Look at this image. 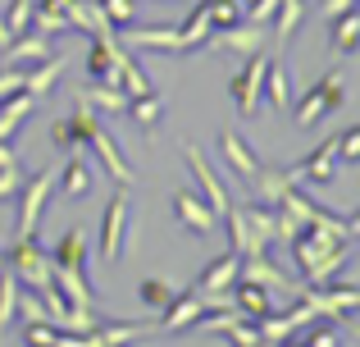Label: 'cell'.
<instances>
[{"label":"cell","instance_id":"1","mask_svg":"<svg viewBox=\"0 0 360 347\" xmlns=\"http://www.w3.org/2000/svg\"><path fill=\"white\" fill-rule=\"evenodd\" d=\"M205 37H210V18H205V5H196L178 27H128L123 46H146V51L187 55V51H201Z\"/></svg>","mask_w":360,"mask_h":347},{"label":"cell","instance_id":"2","mask_svg":"<svg viewBox=\"0 0 360 347\" xmlns=\"http://www.w3.org/2000/svg\"><path fill=\"white\" fill-rule=\"evenodd\" d=\"M229 247L238 256H264L274 247V206H229Z\"/></svg>","mask_w":360,"mask_h":347},{"label":"cell","instance_id":"3","mask_svg":"<svg viewBox=\"0 0 360 347\" xmlns=\"http://www.w3.org/2000/svg\"><path fill=\"white\" fill-rule=\"evenodd\" d=\"M347 101V73L342 69H328L324 78L310 82V92L297 101V128H315L324 115H333V110H342Z\"/></svg>","mask_w":360,"mask_h":347},{"label":"cell","instance_id":"4","mask_svg":"<svg viewBox=\"0 0 360 347\" xmlns=\"http://www.w3.org/2000/svg\"><path fill=\"white\" fill-rule=\"evenodd\" d=\"M5 265H9V275H14L18 284H23V288H37V293H41V288L55 279L51 256L41 251V242H37V238H14V247L5 251Z\"/></svg>","mask_w":360,"mask_h":347},{"label":"cell","instance_id":"5","mask_svg":"<svg viewBox=\"0 0 360 347\" xmlns=\"http://www.w3.org/2000/svg\"><path fill=\"white\" fill-rule=\"evenodd\" d=\"M128 238H137V220H132V206H128V187H119L105 206V220H101V256L119 260Z\"/></svg>","mask_w":360,"mask_h":347},{"label":"cell","instance_id":"6","mask_svg":"<svg viewBox=\"0 0 360 347\" xmlns=\"http://www.w3.org/2000/svg\"><path fill=\"white\" fill-rule=\"evenodd\" d=\"M55 192V170H37L18 187V224H14V238H37V224H41V210Z\"/></svg>","mask_w":360,"mask_h":347},{"label":"cell","instance_id":"7","mask_svg":"<svg viewBox=\"0 0 360 347\" xmlns=\"http://www.w3.org/2000/svg\"><path fill=\"white\" fill-rule=\"evenodd\" d=\"M96 128H101V115L78 96L69 115H60V119L51 124V142L60 146V151H78V146L91 142V133H96Z\"/></svg>","mask_w":360,"mask_h":347},{"label":"cell","instance_id":"8","mask_svg":"<svg viewBox=\"0 0 360 347\" xmlns=\"http://www.w3.org/2000/svg\"><path fill=\"white\" fill-rule=\"evenodd\" d=\"M238 251H224V256H214L210 265L201 270V279L192 284V293H201L205 297V306H233V297H229V288L238 284Z\"/></svg>","mask_w":360,"mask_h":347},{"label":"cell","instance_id":"9","mask_svg":"<svg viewBox=\"0 0 360 347\" xmlns=\"http://www.w3.org/2000/svg\"><path fill=\"white\" fill-rule=\"evenodd\" d=\"M169 206H174V220L183 224L187 233H196V238H210V233L219 229V210H214L201 192H192V187H178V192L169 196Z\"/></svg>","mask_w":360,"mask_h":347},{"label":"cell","instance_id":"10","mask_svg":"<svg viewBox=\"0 0 360 347\" xmlns=\"http://www.w3.org/2000/svg\"><path fill=\"white\" fill-rule=\"evenodd\" d=\"M264 69H269V55L255 51V55H246V64L233 73L229 92H233V106H238V115H255V106H260V92H264Z\"/></svg>","mask_w":360,"mask_h":347},{"label":"cell","instance_id":"11","mask_svg":"<svg viewBox=\"0 0 360 347\" xmlns=\"http://www.w3.org/2000/svg\"><path fill=\"white\" fill-rule=\"evenodd\" d=\"M301 302L310 306L315 315H352V311H360V288H352V284H310L306 293H301Z\"/></svg>","mask_w":360,"mask_h":347},{"label":"cell","instance_id":"12","mask_svg":"<svg viewBox=\"0 0 360 347\" xmlns=\"http://www.w3.org/2000/svg\"><path fill=\"white\" fill-rule=\"evenodd\" d=\"M205 46L210 51H238V55H255V51H264L269 46V23H233V27H224L219 37H205Z\"/></svg>","mask_w":360,"mask_h":347},{"label":"cell","instance_id":"13","mask_svg":"<svg viewBox=\"0 0 360 347\" xmlns=\"http://www.w3.org/2000/svg\"><path fill=\"white\" fill-rule=\"evenodd\" d=\"M183 156H187V165H192V174H196V187H201V196H205V201H210L214 210L224 215V210L233 206V196L224 192V183H219V174H214L210 156H205V151H201L196 142H187V146H183Z\"/></svg>","mask_w":360,"mask_h":347},{"label":"cell","instance_id":"14","mask_svg":"<svg viewBox=\"0 0 360 347\" xmlns=\"http://www.w3.org/2000/svg\"><path fill=\"white\" fill-rule=\"evenodd\" d=\"M288 174H292V183H310V187L328 183V178L338 174V133H328L324 146H319V151H310L301 165H292Z\"/></svg>","mask_w":360,"mask_h":347},{"label":"cell","instance_id":"15","mask_svg":"<svg viewBox=\"0 0 360 347\" xmlns=\"http://www.w3.org/2000/svg\"><path fill=\"white\" fill-rule=\"evenodd\" d=\"M342 242H352V238H338V233H324V229H297V238H292V256H297L301 275H310V270H315L333 247H342Z\"/></svg>","mask_w":360,"mask_h":347},{"label":"cell","instance_id":"16","mask_svg":"<svg viewBox=\"0 0 360 347\" xmlns=\"http://www.w3.org/2000/svg\"><path fill=\"white\" fill-rule=\"evenodd\" d=\"M91 187H96V170H91V160H82V156H69L64 170L55 174V192H60V201H82Z\"/></svg>","mask_w":360,"mask_h":347},{"label":"cell","instance_id":"17","mask_svg":"<svg viewBox=\"0 0 360 347\" xmlns=\"http://www.w3.org/2000/svg\"><path fill=\"white\" fill-rule=\"evenodd\" d=\"M0 55H5V60L14 64V69H32V64L51 60V55H55V46H51V37H41L37 27H27V32H23V37H14V42H9Z\"/></svg>","mask_w":360,"mask_h":347},{"label":"cell","instance_id":"18","mask_svg":"<svg viewBox=\"0 0 360 347\" xmlns=\"http://www.w3.org/2000/svg\"><path fill=\"white\" fill-rule=\"evenodd\" d=\"M210 311L201 293H174V302L165 306V315L155 320V329H192L201 315Z\"/></svg>","mask_w":360,"mask_h":347},{"label":"cell","instance_id":"19","mask_svg":"<svg viewBox=\"0 0 360 347\" xmlns=\"http://www.w3.org/2000/svg\"><path fill=\"white\" fill-rule=\"evenodd\" d=\"M87 146H91V151L101 156V170H105L110 178H115L119 187H132V170H128V160H123L119 142L110 137V128H105V124H101L96 133H91V142H87Z\"/></svg>","mask_w":360,"mask_h":347},{"label":"cell","instance_id":"20","mask_svg":"<svg viewBox=\"0 0 360 347\" xmlns=\"http://www.w3.org/2000/svg\"><path fill=\"white\" fill-rule=\"evenodd\" d=\"M55 270V288H60L64 297H69L78 311H96V297H91V284H87V275H82V265H51Z\"/></svg>","mask_w":360,"mask_h":347},{"label":"cell","instance_id":"21","mask_svg":"<svg viewBox=\"0 0 360 347\" xmlns=\"http://www.w3.org/2000/svg\"><path fill=\"white\" fill-rule=\"evenodd\" d=\"M238 279L242 284H255V288H269V293L288 288V275L269 260V251H264V256H242L238 260Z\"/></svg>","mask_w":360,"mask_h":347},{"label":"cell","instance_id":"22","mask_svg":"<svg viewBox=\"0 0 360 347\" xmlns=\"http://www.w3.org/2000/svg\"><path fill=\"white\" fill-rule=\"evenodd\" d=\"M219 156L229 160V170L238 174V178H246V183H251V178H255V170H260L255 151L242 142V133H238V128H224V137H219Z\"/></svg>","mask_w":360,"mask_h":347},{"label":"cell","instance_id":"23","mask_svg":"<svg viewBox=\"0 0 360 347\" xmlns=\"http://www.w3.org/2000/svg\"><path fill=\"white\" fill-rule=\"evenodd\" d=\"M60 78H64V55H51V60L23 69V92L41 101V96H51V92H55V82H60Z\"/></svg>","mask_w":360,"mask_h":347},{"label":"cell","instance_id":"24","mask_svg":"<svg viewBox=\"0 0 360 347\" xmlns=\"http://www.w3.org/2000/svg\"><path fill=\"white\" fill-rule=\"evenodd\" d=\"M69 27H78V32H87V37H110L115 32V23L105 18V9H101L96 0H73L69 5Z\"/></svg>","mask_w":360,"mask_h":347},{"label":"cell","instance_id":"25","mask_svg":"<svg viewBox=\"0 0 360 347\" xmlns=\"http://www.w3.org/2000/svg\"><path fill=\"white\" fill-rule=\"evenodd\" d=\"M301 23H306V0H278V9H274V18H269V37L278 46H288Z\"/></svg>","mask_w":360,"mask_h":347},{"label":"cell","instance_id":"26","mask_svg":"<svg viewBox=\"0 0 360 347\" xmlns=\"http://www.w3.org/2000/svg\"><path fill=\"white\" fill-rule=\"evenodd\" d=\"M123 115L141 128V133H155L160 119H165V96L160 92H141V96H128V110Z\"/></svg>","mask_w":360,"mask_h":347},{"label":"cell","instance_id":"27","mask_svg":"<svg viewBox=\"0 0 360 347\" xmlns=\"http://www.w3.org/2000/svg\"><path fill=\"white\" fill-rule=\"evenodd\" d=\"M32 106H37V96H27V92H9V96L0 101V142H14L18 124L32 115Z\"/></svg>","mask_w":360,"mask_h":347},{"label":"cell","instance_id":"28","mask_svg":"<svg viewBox=\"0 0 360 347\" xmlns=\"http://www.w3.org/2000/svg\"><path fill=\"white\" fill-rule=\"evenodd\" d=\"M264 101H269L274 110H288L292 106V73H288V64L283 60H269V69H264V92H260Z\"/></svg>","mask_w":360,"mask_h":347},{"label":"cell","instance_id":"29","mask_svg":"<svg viewBox=\"0 0 360 347\" xmlns=\"http://www.w3.org/2000/svg\"><path fill=\"white\" fill-rule=\"evenodd\" d=\"M78 96L87 101L96 115H123V110H128V92H123V87H105V82H91V87L78 92Z\"/></svg>","mask_w":360,"mask_h":347},{"label":"cell","instance_id":"30","mask_svg":"<svg viewBox=\"0 0 360 347\" xmlns=\"http://www.w3.org/2000/svg\"><path fill=\"white\" fill-rule=\"evenodd\" d=\"M233 306H238L242 315H251V320H264V315L274 311V302H269V288L242 284V279H238V293H233Z\"/></svg>","mask_w":360,"mask_h":347},{"label":"cell","instance_id":"31","mask_svg":"<svg viewBox=\"0 0 360 347\" xmlns=\"http://www.w3.org/2000/svg\"><path fill=\"white\" fill-rule=\"evenodd\" d=\"M288 183H292L288 170H264V165H260V170H255V178H251L255 201H260V206H274V201L283 196V187H288Z\"/></svg>","mask_w":360,"mask_h":347},{"label":"cell","instance_id":"32","mask_svg":"<svg viewBox=\"0 0 360 347\" xmlns=\"http://www.w3.org/2000/svg\"><path fill=\"white\" fill-rule=\"evenodd\" d=\"M356 46H360V9L352 5L347 14L333 18V51L338 55H352Z\"/></svg>","mask_w":360,"mask_h":347},{"label":"cell","instance_id":"33","mask_svg":"<svg viewBox=\"0 0 360 347\" xmlns=\"http://www.w3.org/2000/svg\"><path fill=\"white\" fill-rule=\"evenodd\" d=\"M82 260H87V233H82V229H69L60 238V247H55L51 265H82Z\"/></svg>","mask_w":360,"mask_h":347},{"label":"cell","instance_id":"34","mask_svg":"<svg viewBox=\"0 0 360 347\" xmlns=\"http://www.w3.org/2000/svg\"><path fill=\"white\" fill-rule=\"evenodd\" d=\"M347 260H352V242H342V247L328 251V256H324V260H319V265L306 275V284H333L338 270H347Z\"/></svg>","mask_w":360,"mask_h":347},{"label":"cell","instance_id":"35","mask_svg":"<svg viewBox=\"0 0 360 347\" xmlns=\"http://www.w3.org/2000/svg\"><path fill=\"white\" fill-rule=\"evenodd\" d=\"M18 187H23V170H18V156L9 142H0V201L5 196H14Z\"/></svg>","mask_w":360,"mask_h":347},{"label":"cell","instance_id":"36","mask_svg":"<svg viewBox=\"0 0 360 347\" xmlns=\"http://www.w3.org/2000/svg\"><path fill=\"white\" fill-rule=\"evenodd\" d=\"M205 5V18H210V27H233V23H242V0H201Z\"/></svg>","mask_w":360,"mask_h":347},{"label":"cell","instance_id":"37","mask_svg":"<svg viewBox=\"0 0 360 347\" xmlns=\"http://www.w3.org/2000/svg\"><path fill=\"white\" fill-rule=\"evenodd\" d=\"M14 311H18V279L9 275L5 265H0V334L9 329V320H14Z\"/></svg>","mask_w":360,"mask_h":347},{"label":"cell","instance_id":"38","mask_svg":"<svg viewBox=\"0 0 360 347\" xmlns=\"http://www.w3.org/2000/svg\"><path fill=\"white\" fill-rule=\"evenodd\" d=\"M137 297H141V306H150V311H165V306L174 302V288H169L165 279H141Z\"/></svg>","mask_w":360,"mask_h":347},{"label":"cell","instance_id":"39","mask_svg":"<svg viewBox=\"0 0 360 347\" xmlns=\"http://www.w3.org/2000/svg\"><path fill=\"white\" fill-rule=\"evenodd\" d=\"M101 9H105V18L115 27H132L137 23V0H96Z\"/></svg>","mask_w":360,"mask_h":347},{"label":"cell","instance_id":"40","mask_svg":"<svg viewBox=\"0 0 360 347\" xmlns=\"http://www.w3.org/2000/svg\"><path fill=\"white\" fill-rule=\"evenodd\" d=\"M0 18H5V27H9L14 37H23L27 23H32V0H9V9H5Z\"/></svg>","mask_w":360,"mask_h":347},{"label":"cell","instance_id":"41","mask_svg":"<svg viewBox=\"0 0 360 347\" xmlns=\"http://www.w3.org/2000/svg\"><path fill=\"white\" fill-rule=\"evenodd\" d=\"M55 324L51 320H37V324H23V343L27 347H55Z\"/></svg>","mask_w":360,"mask_h":347},{"label":"cell","instance_id":"42","mask_svg":"<svg viewBox=\"0 0 360 347\" xmlns=\"http://www.w3.org/2000/svg\"><path fill=\"white\" fill-rule=\"evenodd\" d=\"M338 160H352V165L360 160V124L338 133Z\"/></svg>","mask_w":360,"mask_h":347},{"label":"cell","instance_id":"43","mask_svg":"<svg viewBox=\"0 0 360 347\" xmlns=\"http://www.w3.org/2000/svg\"><path fill=\"white\" fill-rule=\"evenodd\" d=\"M274 9H278V0H251V5L242 9V18H246V23H269Z\"/></svg>","mask_w":360,"mask_h":347},{"label":"cell","instance_id":"44","mask_svg":"<svg viewBox=\"0 0 360 347\" xmlns=\"http://www.w3.org/2000/svg\"><path fill=\"white\" fill-rule=\"evenodd\" d=\"M306 347H342V339H338V329H328V324H315V329L306 334Z\"/></svg>","mask_w":360,"mask_h":347},{"label":"cell","instance_id":"45","mask_svg":"<svg viewBox=\"0 0 360 347\" xmlns=\"http://www.w3.org/2000/svg\"><path fill=\"white\" fill-rule=\"evenodd\" d=\"M9 92H23V69H14V64L0 69V101H5Z\"/></svg>","mask_w":360,"mask_h":347},{"label":"cell","instance_id":"46","mask_svg":"<svg viewBox=\"0 0 360 347\" xmlns=\"http://www.w3.org/2000/svg\"><path fill=\"white\" fill-rule=\"evenodd\" d=\"M352 5H356V0H319V18H328V23H333V18L347 14Z\"/></svg>","mask_w":360,"mask_h":347},{"label":"cell","instance_id":"47","mask_svg":"<svg viewBox=\"0 0 360 347\" xmlns=\"http://www.w3.org/2000/svg\"><path fill=\"white\" fill-rule=\"evenodd\" d=\"M69 5L73 0H37V9H55V14H64V18H69Z\"/></svg>","mask_w":360,"mask_h":347},{"label":"cell","instance_id":"48","mask_svg":"<svg viewBox=\"0 0 360 347\" xmlns=\"http://www.w3.org/2000/svg\"><path fill=\"white\" fill-rule=\"evenodd\" d=\"M9 42H14V32H9V27H5V18H0V51H5Z\"/></svg>","mask_w":360,"mask_h":347},{"label":"cell","instance_id":"49","mask_svg":"<svg viewBox=\"0 0 360 347\" xmlns=\"http://www.w3.org/2000/svg\"><path fill=\"white\" fill-rule=\"evenodd\" d=\"M347 233H352V238H360V215H352V220H347Z\"/></svg>","mask_w":360,"mask_h":347},{"label":"cell","instance_id":"50","mask_svg":"<svg viewBox=\"0 0 360 347\" xmlns=\"http://www.w3.org/2000/svg\"><path fill=\"white\" fill-rule=\"evenodd\" d=\"M283 347H306V339H292V343H288V339H283Z\"/></svg>","mask_w":360,"mask_h":347},{"label":"cell","instance_id":"51","mask_svg":"<svg viewBox=\"0 0 360 347\" xmlns=\"http://www.w3.org/2000/svg\"><path fill=\"white\" fill-rule=\"evenodd\" d=\"M0 265H5V251H0Z\"/></svg>","mask_w":360,"mask_h":347},{"label":"cell","instance_id":"52","mask_svg":"<svg viewBox=\"0 0 360 347\" xmlns=\"http://www.w3.org/2000/svg\"><path fill=\"white\" fill-rule=\"evenodd\" d=\"M356 9H360V0H356Z\"/></svg>","mask_w":360,"mask_h":347}]
</instances>
